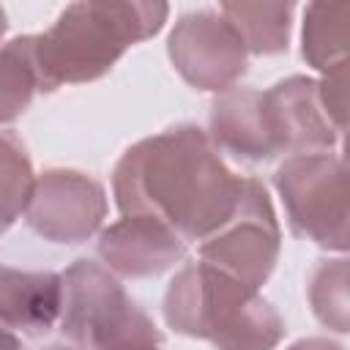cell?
Here are the masks:
<instances>
[{
    "mask_svg": "<svg viewBox=\"0 0 350 350\" xmlns=\"http://www.w3.org/2000/svg\"><path fill=\"white\" fill-rule=\"evenodd\" d=\"M243 178L213 148L208 131L180 123L123 150L112 170L120 216H148L180 241L200 243L227 221Z\"/></svg>",
    "mask_w": 350,
    "mask_h": 350,
    "instance_id": "6da1fadb",
    "label": "cell"
},
{
    "mask_svg": "<svg viewBox=\"0 0 350 350\" xmlns=\"http://www.w3.org/2000/svg\"><path fill=\"white\" fill-rule=\"evenodd\" d=\"M167 16V3L82 0L66 5L52 27L30 33L38 93L101 79L129 46L153 38Z\"/></svg>",
    "mask_w": 350,
    "mask_h": 350,
    "instance_id": "7a4b0ae2",
    "label": "cell"
},
{
    "mask_svg": "<svg viewBox=\"0 0 350 350\" xmlns=\"http://www.w3.org/2000/svg\"><path fill=\"white\" fill-rule=\"evenodd\" d=\"M161 312L175 334L216 350H276L287 331L260 290L205 262H189L170 279Z\"/></svg>",
    "mask_w": 350,
    "mask_h": 350,
    "instance_id": "3957f363",
    "label": "cell"
},
{
    "mask_svg": "<svg viewBox=\"0 0 350 350\" xmlns=\"http://www.w3.org/2000/svg\"><path fill=\"white\" fill-rule=\"evenodd\" d=\"M60 331L79 350H161L156 323L123 290L115 273L88 257L63 273Z\"/></svg>",
    "mask_w": 350,
    "mask_h": 350,
    "instance_id": "277c9868",
    "label": "cell"
},
{
    "mask_svg": "<svg viewBox=\"0 0 350 350\" xmlns=\"http://www.w3.org/2000/svg\"><path fill=\"white\" fill-rule=\"evenodd\" d=\"M290 232L328 252H347V167L342 153H295L273 172Z\"/></svg>",
    "mask_w": 350,
    "mask_h": 350,
    "instance_id": "5b68a950",
    "label": "cell"
},
{
    "mask_svg": "<svg viewBox=\"0 0 350 350\" xmlns=\"http://www.w3.org/2000/svg\"><path fill=\"white\" fill-rule=\"evenodd\" d=\"M282 249V230L273 202L257 178H243L241 197L221 227L200 241V262L213 265L252 290L271 279Z\"/></svg>",
    "mask_w": 350,
    "mask_h": 350,
    "instance_id": "8992f818",
    "label": "cell"
},
{
    "mask_svg": "<svg viewBox=\"0 0 350 350\" xmlns=\"http://www.w3.org/2000/svg\"><path fill=\"white\" fill-rule=\"evenodd\" d=\"M167 55L186 85L224 93L246 74L249 55L230 22L211 8L180 14L167 38Z\"/></svg>",
    "mask_w": 350,
    "mask_h": 350,
    "instance_id": "52a82bcc",
    "label": "cell"
},
{
    "mask_svg": "<svg viewBox=\"0 0 350 350\" xmlns=\"http://www.w3.org/2000/svg\"><path fill=\"white\" fill-rule=\"evenodd\" d=\"M25 219L27 227L49 243H85L107 219V191L88 172L52 167L36 175Z\"/></svg>",
    "mask_w": 350,
    "mask_h": 350,
    "instance_id": "ba28073f",
    "label": "cell"
},
{
    "mask_svg": "<svg viewBox=\"0 0 350 350\" xmlns=\"http://www.w3.org/2000/svg\"><path fill=\"white\" fill-rule=\"evenodd\" d=\"M189 243L148 216H120L98 232L96 252L104 268L123 279H150L186 257Z\"/></svg>",
    "mask_w": 350,
    "mask_h": 350,
    "instance_id": "9c48e42d",
    "label": "cell"
},
{
    "mask_svg": "<svg viewBox=\"0 0 350 350\" xmlns=\"http://www.w3.org/2000/svg\"><path fill=\"white\" fill-rule=\"evenodd\" d=\"M208 137L216 150L241 161H271L282 156L265 93L254 88H230L213 98Z\"/></svg>",
    "mask_w": 350,
    "mask_h": 350,
    "instance_id": "30bf717a",
    "label": "cell"
},
{
    "mask_svg": "<svg viewBox=\"0 0 350 350\" xmlns=\"http://www.w3.org/2000/svg\"><path fill=\"white\" fill-rule=\"evenodd\" d=\"M262 93L273 115L282 153H325L342 142V134L320 107L314 77L293 74Z\"/></svg>",
    "mask_w": 350,
    "mask_h": 350,
    "instance_id": "8fae6325",
    "label": "cell"
},
{
    "mask_svg": "<svg viewBox=\"0 0 350 350\" xmlns=\"http://www.w3.org/2000/svg\"><path fill=\"white\" fill-rule=\"evenodd\" d=\"M63 306V279L55 271L0 265V320L19 336H46Z\"/></svg>",
    "mask_w": 350,
    "mask_h": 350,
    "instance_id": "7c38bea8",
    "label": "cell"
},
{
    "mask_svg": "<svg viewBox=\"0 0 350 350\" xmlns=\"http://www.w3.org/2000/svg\"><path fill=\"white\" fill-rule=\"evenodd\" d=\"M293 3H221L219 14L238 33L246 55L268 57L290 46Z\"/></svg>",
    "mask_w": 350,
    "mask_h": 350,
    "instance_id": "4fadbf2b",
    "label": "cell"
},
{
    "mask_svg": "<svg viewBox=\"0 0 350 350\" xmlns=\"http://www.w3.org/2000/svg\"><path fill=\"white\" fill-rule=\"evenodd\" d=\"M350 3H309L304 11L301 55L323 77L347 66Z\"/></svg>",
    "mask_w": 350,
    "mask_h": 350,
    "instance_id": "5bb4252c",
    "label": "cell"
},
{
    "mask_svg": "<svg viewBox=\"0 0 350 350\" xmlns=\"http://www.w3.org/2000/svg\"><path fill=\"white\" fill-rule=\"evenodd\" d=\"M33 186L36 172L25 142L11 131H0V235L27 211Z\"/></svg>",
    "mask_w": 350,
    "mask_h": 350,
    "instance_id": "9a60e30c",
    "label": "cell"
},
{
    "mask_svg": "<svg viewBox=\"0 0 350 350\" xmlns=\"http://www.w3.org/2000/svg\"><path fill=\"white\" fill-rule=\"evenodd\" d=\"M38 93V77L30 55V33L0 46V126L16 120Z\"/></svg>",
    "mask_w": 350,
    "mask_h": 350,
    "instance_id": "2e32d148",
    "label": "cell"
},
{
    "mask_svg": "<svg viewBox=\"0 0 350 350\" xmlns=\"http://www.w3.org/2000/svg\"><path fill=\"white\" fill-rule=\"evenodd\" d=\"M347 284H350V268L345 257L336 260H323L309 279V304L320 325L347 334L350 331V298H347Z\"/></svg>",
    "mask_w": 350,
    "mask_h": 350,
    "instance_id": "e0dca14e",
    "label": "cell"
},
{
    "mask_svg": "<svg viewBox=\"0 0 350 350\" xmlns=\"http://www.w3.org/2000/svg\"><path fill=\"white\" fill-rule=\"evenodd\" d=\"M317 96H320V107L328 115L331 126L345 137V129H347V66L320 77Z\"/></svg>",
    "mask_w": 350,
    "mask_h": 350,
    "instance_id": "ac0fdd59",
    "label": "cell"
},
{
    "mask_svg": "<svg viewBox=\"0 0 350 350\" xmlns=\"http://www.w3.org/2000/svg\"><path fill=\"white\" fill-rule=\"evenodd\" d=\"M287 350H345V345H339L328 336H306V339L293 342Z\"/></svg>",
    "mask_w": 350,
    "mask_h": 350,
    "instance_id": "d6986e66",
    "label": "cell"
},
{
    "mask_svg": "<svg viewBox=\"0 0 350 350\" xmlns=\"http://www.w3.org/2000/svg\"><path fill=\"white\" fill-rule=\"evenodd\" d=\"M0 350H22L19 334H14L3 320H0Z\"/></svg>",
    "mask_w": 350,
    "mask_h": 350,
    "instance_id": "ffe728a7",
    "label": "cell"
},
{
    "mask_svg": "<svg viewBox=\"0 0 350 350\" xmlns=\"http://www.w3.org/2000/svg\"><path fill=\"white\" fill-rule=\"evenodd\" d=\"M5 30H8V19H5V11H3V5H0V38L5 36Z\"/></svg>",
    "mask_w": 350,
    "mask_h": 350,
    "instance_id": "44dd1931",
    "label": "cell"
},
{
    "mask_svg": "<svg viewBox=\"0 0 350 350\" xmlns=\"http://www.w3.org/2000/svg\"><path fill=\"white\" fill-rule=\"evenodd\" d=\"M44 350H79V347H74V345H49Z\"/></svg>",
    "mask_w": 350,
    "mask_h": 350,
    "instance_id": "7402d4cb",
    "label": "cell"
}]
</instances>
